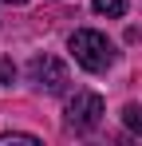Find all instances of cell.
Listing matches in <instances>:
<instances>
[{
	"label": "cell",
	"mask_w": 142,
	"mask_h": 146,
	"mask_svg": "<svg viewBox=\"0 0 142 146\" xmlns=\"http://www.w3.org/2000/svg\"><path fill=\"white\" fill-rule=\"evenodd\" d=\"M71 55H75V63H79L83 71H107L111 59H115L111 40H107L103 32H95V28H79V32L71 36Z\"/></svg>",
	"instance_id": "1"
},
{
	"label": "cell",
	"mask_w": 142,
	"mask_h": 146,
	"mask_svg": "<svg viewBox=\"0 0 142 146\" xmlns=\"http://www.w3.org/2000/svg\"><path fill=\"white\" fill-rule=\"evenodd\" d=\"M28 75H32L36 87H44L47 95H63V91H67V67H63L55 55H36V59L28 63Z\"/></svg>",
	"instance_id": "2"
},
{
	"label": "cell",
	"mask_w": 142,
	"mask_h": 146,
	"mask_svg": "<svg viewBox=\"0 0 142 146\" xmlns=\"http://www.w3.org/2000/svg\"><path fill=\"white\" fill-rule=\"evenodd\" d=\"M103 119V99L95 91H75V99L67 103V126L75 130H95Z\"/></svg>",
	"instance_id": "3"
},
{
	"label": "cell",
	"mask_w": 142,
	"mask_h": 146,
	"mask_svg": "<svg viewBox=\"0 0 142 146\" xmlns=\"http://www.w3.org/2000/svg\"><path fill=\"white\" fill-rule=\"evenodd\" d=\"M126 4H130V0H95V12L118 20V16H126Z\"/></svg>",
	"instance_id": "4"
},
{
	"label": "cell",
	"mask_w": 142,
	"mask_h": 146,
	"mask_svg": "<svg viewBox=\"0 0 142 146\" xmlns=\"http://www.w3.org/2000/svg\"><path fill=\"white\" fill-rule=\"evenodd\" d=\"M122 122L134 130V134H142V107H134V103H126L122 107Z\"/></svg>",
	"instance_id": "5"
},
{
	"label": "cell",
	"mask_w": 142,
	"mask_h": 146,
	"mask_svg": "<svg viewBox=\"0 0 142 146\" xmlns=\"http://www.w3.org/2000/svg\"><path fill=\"white\" fill-rule=\"evenodd\" d=\"M12 79H16V67H12V59H0V83H4V87H12Z\"/></svg>",
	"instance_id": "6"
},
{
	"label": "cell",
	"mask_w": 142,
	"mask_h": 146,
	"mask_svg": "<svg viewBox=\"0 0 142 146\" xmlns=\"http://www.w3.org/2000/svg\"><path fill=\"white\" fill-rule=\"evenodd\" d=\"M4 4H24V0H4Z\"/></svg>",
	"instance_id": "7"
}]
</instances>
